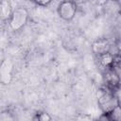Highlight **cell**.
I'll return each instance as SVG.
<instances>
[{
  "label": "cell",
  "instance_id": "obj_3",
  "mask_svg": "<svg viewBox=\"0 0 121 121\" xmlns=\"http://www.w3.org/2000/svg\"><path fill=\"white\" fill-rule=\"evenodd\" d=\"M77 10L78 5L74 0H62L61 2H60L57 8L59 16L66 22H71L75 18Z\"/></svg>",
  "mask_w": 121,
  "mask_h": 121
},
{
  "label": "cell",
  "instance_id": "obj_4",
  "mask_svg": "<svg viewBox=\"0 0 121 121\" xmlns=\"http://www.w3.org/2000/svg\"><path fill=\"white\" fill-rule=\"evenodd\" d=\"M91 48L95 56H99L111 51V43L106 38H99L92 43Z\"/></svg>",
  "mask_w": 121,
  "mask_h": 121
},
{
  "label": "cell",
  "instance_id": "obj_8",
  "mask_svg": "<svg viewBox=\"0 0 121 121\" xmlns=\"http://www.w3.org/2000/svg\"><path fill=\"white\" fill-rule=\"evenodd\" d=\"M113 1H117V2H118V1H119V0H113Z\"/></svg>",
  "mask_w": 121,
  "mask_h": 121
},
{
  "label": "cell",
  "instance_id": "obj_5",
  "mask_svg": "<svg viewBox=\"0 0 121 121\" xmlns=\"http://www.w3.org/2000/svg\"><path fill=\"white\" fill-rule=\"evenodd\" d=\"M96 57H97L99 65H100L102 68L106 69V68H109V67L112 65V60H113V58H114V54L111 53V51H110V52L101 54V55L96 56Z\"/></svg>",
  "mask_w": 121,
  "mask_h": 121
},
{
  "label": "cell",
  "instance_id": "obj_1",
  "mask_svg": "<svg viewBox=\"0 0 121 121\" xmlns=\"http://www.w3.org/2000/svg\"><path fill=\"white\" fill-rule=\"evenodd\" d=\"M119 91V90H118ZM118 91H112L106 86L101 88L97 93V104L104 114L110 113L116 107L120 106L119 98L116 93Z\"/></svg>",
  "mask_w": 121,
  "mask_h": 121
},
{
  "label": "cell",
  "instance_id": "obj_6",
  "mask_svg": "<svg viewBox=\"0 0 121 121\" xmlns=\"http://www.w3.org/2000/svg\"><path fill=\"white\" fill-rule=\"evenodd\" d=\"M51 119L52 117L46 112H37L36 115L33 117V120H39V121H48Z\"/></svg>",
  "mask_w": 121,
  "mask_h": 121
},
{
  "label": "cell",
  "instance_id": "obj_7",
  "mask_svg": "<svg viewBox=\"0 0 121 121\" xmlns=\"http://www.w3.org/2000/svg\"><path fill=\"white\" fill-rule=\"evenodd\" d=\"M33 2H34L36 5H38V6L46 7V6H48V5L52 2V0H33Z\"/></svg>",
  "mask_w": 121,
  "mask_h": 121
},
{
  "label": "cell",
  "instance_id": "obj_2",
  "mask_svg": "<svg viewBox=\"0 0 121 121\" xmlns=\"http://www.w3.org/2000/svg\"><path fill=\"white\" fill-rule=\"evenodd\" d=\"M28 11L24 7L14 9L9 17V26L11 30L17 31L22 29L28 21Z\"/></svg>",
  "mask_w": 121,
  "mask_h": 121
}]
</instances>
